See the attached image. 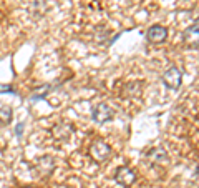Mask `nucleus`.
<instances>
[{"instance_id":"nucleus-1","label":"nucleus","mask_w":199,"mask_h":188,"mask_svg":"<svg viewBox=\"0 0 199 188\" xmlns=\"http://www.w3.org/2000/svg\"><path fill=\"white\" fill-rule=\"evenodd\" d=\"M163 82L168 88L171 90H177L181 87V82H183V73L177 67H171V68L166 70V73L163 75Z\"/></svg>"},{"instance_id":"nucleus-2","label":"nucleus","mask_w":199,"mask_h":188,"mask_svg":"<svg viewBox=\"0 0 199 188\" xmlns=\"http://www.w3.org/2000/svg\"><path fill=\"white\" fill-rule=\"evenodd\" d=\"M90 153H91V157H93L96 162H103V160H106V158L111 155V148H110V145L105 143L103 140H96L93 145H91Z\"/></svg>"},{"instance_id":"nucleus-3","label":"nucleus","mask_w":199,"mask_h":188,"mask_svg":"<svg viewBox=\"0 0 199 188\" xmlns=\"http://www.w3.org/2000/svg\"><path fill=\"white\" fill-rule=\"evenodd\" d=\"M115 180L121 186H130V185H133L134 180H136V173L131 168H128V166H120V168H116Z\"/></svg>"},{"instance_id":"nucleus-4","label":"nucleus","mask_w":199,"mask_h":188,"mask_svg":"<svg viewBox=\"0 0 199 188\" xmlns=\"http://www.w3.org/2000/svg\"><path fill=\"white\" fill-rule=\"evenodd\" d=\"M146 38L151 44H163L168 38V28L161 27V25H153L148 28L146 32Z\"/></svg>"},{"instance_id":"nucleus-5","label":"nucleus","mask_w":199,"mask_h":188,"mask_svg":"<svg viewBox=\"0 0 199 188\" xmlns=\"http://www.w3.org/2000/svg\"><path fill=\"white\" fill-rule=\"evenodd\" d=\"M113 115H115V113H113V108L108 107L106 103H98L96 107L93 108V113H91L93 120L98 123H105V122H108V120H111Z\"/></svg>"},{"instance_id":"nucleus-6","label":"nucleus","mask_w":199,"mask_h":188,"mask_svg":"<svg viewBox=\"0 0 199 188\" xmlns=\"http://www.w3.org/2000/svg\"><path fill=\"white\" fill-rule=\"evenodd\" d=\"M197 38H199V30H197V22H194V25L187 27L184 32V42L189 47L197 48Z\"/></svg>"},{"instance_id":"nucleus-7","label":"nucleus","mask_w":199,"mask_h":188,"mask_svg":"<svg viewBox=\"0 0 199 188\" xmlns=\"http://www.w3.org/2000/svg\"><path fill=\"white\" fill-rule=\"evenodd\" d=\"M72 133H73V127L68 125V123H60V125H56L55 128H53V135H55L56 138H60V140L70 138Z\"/></svg>"},{"instance_id":"nucleus-8","label":"nucleus","mask_w":199,"mask_h":188,"mask_svg":"<svg viewBox=\"0 0 199 188\" xmlns=\"http://www.w3.org/2000/svg\"><path fill=\"white\" fill-rule=\"evenodd\" d=\"M53 160L50 157H42V158H38V163H37V168L40 170V173L42 175H48L50 172L53 170Z\"/></svg>"},{"instance_id":"nucleus-9","label":"nucleus","mask_w":199,"mask_h":188,"mask_svg":"<svg viewBox=\"0 0 199 188\" xmlns=\"http://www.w3.org/2000/svg\"><path fill=\"white\" fill-rule=\"evenodd\" d=\"M149 158H151V162L166 163V162H168V153H166L163 148H154V150L149 151Z\"/></svg>"},{"instance_id":"nucleus-10","label":"nucleus","mask_w":199,"mask_h":188,"mask_svg":"<svg viewBox=\"0 0 199 188\" xmlns=\"http://www.w3.org/2000/svg\"><path fill=\"white\" fill-rule=\"evenodd\" d=\"M13 118V112L10 107H2L0 108V122L2 123H10Z\"/></svg>"},{"instance_id":"nucleus-11","label":"nucleus","mask_w":199,"mask_h":188,"mask_svg":"<svg viewBox=\"0 0 199 188\" xmlns=\"http://www.w3.org/2000/svg\"><path fill=\"white\" fill-rule=\"evenodd\" d=\"M22 132H23V125H19V127H17V135L20 137V135H22Z\"/></svg>"},{"instance_id":"nucleus-12","label":"nucleus","mask_w":199,"mask_h":188,"mask_svg":"<svg viewBox=\"0 0 199 188\" xmlns=\"http://www.w3.org/2000/svg\"><path fill=\"white\" fill-rule=\"evenodd\" d=\"M23 188H35V186H23Z\"/></svg>"}]
</instances>
